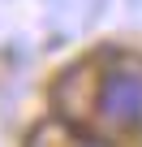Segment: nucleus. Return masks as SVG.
I'll return each mask as SVG.
<instances>
[{
  "instance_id": "obj_1",
  "label": "nucleus",
  "mask_w": 142,
  "mask_h": 147,
  "mask_svg": "<svg viewBox=\"0 0 142 147\" xmlns=\"http://www.w3.org/2000/svg\"><path fill=\"white\" fill-rule=\"evenodd\" d=\"M99 113L116 125L142 121V65H121L112 69L99 87Z\"/></svg>"
}]
</instances>
